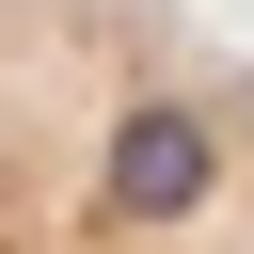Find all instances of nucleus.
I'll return each mask as SVG.
<instances>
[{
  "mask_svg": "<svg viewBox=\"0 0 254 254\" xmlns=\"http://www.w3.org/2000/svg\"><path fill=\"white\" fill-rule=\"evenodd\" d=\"M0 254H254V64L190 0H0Z\"/></svg>",
  "mask_w": 254,
  "mask_h": 254,
  "instance_id": "obj_1",
  "label": "nucleus"
}]
</instances>
